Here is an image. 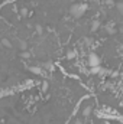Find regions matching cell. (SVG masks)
<instances>
[{
    "mask_svg": "<svg viewBox=\"0 0 123 124\" xmlns=\"http://www.w3.org/2000/svg\"><path fill=\"white\" fill-rule=\"evenodd\" d=\"M87 9H88L87 4H84V3H75V4H72L70 7V15L72 17H81V16H84V13L87 12Z\"/></svg>",
    "mask_w": 123,
    "mask_h": 124,
    "instance_id": "6da1fadb",
    "label": "cell"
},
{
    "mask_svg": "<svg viewBox=\"0 0 123 124\" xmlns=\"http://www.w3.org/2000/svg\"><path fill=\"white\" fill-rule=\"evenodd\" d=\"M87 62H88V65H90V68H94V66H100V56L96 54V52H90L88 54V59H87Z\"/></svg>",
    "mask_w": 123,
    "mask_h": 124,
    "instance_id": "7a4b0ae2",
    "label": "cell"
},
{
    "mask_svg": "<svg viewBox=\"0 0 123 124\" xmlns=\"http://www.w3.org/2000/svg\"><path fill=\"white\" fill-rule=\"evenodd\" d=\"M109 71H106V69H103L101 66H94V68H90V74L93 75H97V74H107Z\"/></svg>",
    "mask_w": 123,
    "mask_h": 124,
    "instance_id": "3957f363",
    "label": "cell"
},
{
    "mask_svg": "<svg viewBox=\"0 0 123 124\" xmlns=\"http://www.w3.org/2000/svg\"><path fill=\"white\" fill-rule=\"evenodd\" d=\"M75 56H77L75 51H68V52H67V59L72 61V59H75Z\"/></svg>",
    "mask_w": 123,
    "mask_h": 124,
    "instance_id": "277c9868",
    "label": "cell"
},
{
    "mask_svg": "<svg viewBox=\"0 0 123 124\" xmlns=\"http://www.w3.org/2000/svg\"><path fill=\"white\" fill-rule=\"evenodd\" d=\"M104 29H106V32H107L109 35H113V33L116 32V29L113 28V25H106V28H104Z\"/></svg>",
    "mask_w": 123,
    "mask_h": 124,
    "instance_id": "5b68a950",
    "label": "cell"
},
{
    "mask_svg": "<svg viewBox=\"0 0 123 124\" xmlns=\"http://www.w3.org/2000/svg\"><path fill=\"white\" fill-rule=\"evenodd\" d=\"M91 111H93L91 107H86V108L83 110V117H88V116L91 114Z\"/></svg>",
    "mask_w": 123,
    "mask_h": 124,
    "instance_id": "8992f818",
    "label": "cell"
},
{
    "mask_svg": "<svg viewBox=\"0 0 123 124\" xmlns=\"http://www.w3.org/2000/svg\"><path fill=\"white\" fill-rule=\"evenodd\" d=\"M1 45H3V46H6V48H12L10 40H9V39H6V38H4V39H1Z\"/></svg>",
    "mask_w": 123,
    "mask_h": 124,
    "instance_id": "52a82bcc",
    "label": "cell"
},
{
    "mask_svg": "<svg viewBox=\"0 0 123 124\" xmlns=\"http://www.w3.org/2000/svg\"><path fill=\"white\" fill-rule=\"evenodd\" d=\"M29 71L33 72V74H41V72H42V69H41V68H38V66H31V68H29Z\"/></svg>",
    "mask_w": 123,
    "mask_h": 124,
    "instance_id": "ba28073f",
    "label": "cell"
},
{
    "mask_svg": "<svg viewBox=\"0 0 123 124\" xmlns=\"http://www.w3.org/2000/svg\"><path fill=\"white\" fill-rule=\"evenodd\" d=\"M98 26H100V22H98V20H94V22L91 23V29H93V31H97V29H98Z\"/></svg>",
    "mask_w": 123,
    "mask_h": 124,
    "instance_id": "9c48e42d",
    "label": "cell"
},
{
    "mask_svg": "<svg viewBox=\"0 0 123 124\" xmlns=\"http://www.w3.org/2000/svg\"><path fill=\"white\" fill-rule=\"evenodd\" d=\"M116 9H117V12H119V13L123 16V3H119V4L116 6Z\"/></svg>",
    "mask_w": 123,
    "mask_h": 124,
    "instance_id": "30bf717a",
    "label": "cell"
},
{
    "mask_svg": "<svg viewBox=\"0 0 123 124\" xmlns=\"http://www.w3.org/2000/svg\"><path fill=\"white\" fill-rule=\"evenodd\" d=\"M19 46H20V49H22L23 52H25V51H26V48H28V45H26V42H20V43H19Z\"/></svg>",
    "mask_w": 123,
    "mask_h": 124,
    "instance_id": "8fae6325",
    "label": "cell"
},
{
    "mask_svg": "<svg viewBox=\"0 0 123 124\" xmlns=\"http://www.w3.org/2000/svg\"><path fill=\"white\" fill-rule=\"evenodd\" d=\"M35 28H36V32H38L39 35H42V32H44V29H42V26H41V25H36Z\"/></svg>",
    "mask_w": 123,
    "mask_h": 124,
    "instance_id": "7c38bea8",
    "label": "cell"
},
{
    "mask_svg": "<svg viewBox=\"0 0 123 124\" xmlns=\"http://www.w3.org/2000/svg\"><path fill=\"white\" fill-rule=\"evenodd\" d=\"M22 56H23V58H29V56H31V52L25 51V52H22Z\"/></svg>",
    "mask_w": 123,
    "mask_h": 124,
    "instance_id": "4fadbf2b",
    "label": "cell"
},
{
    "mask_svg": "<svg viewBox=\"0 0 123 124\" xmlns=\"http://www.w3.org/2000/svg\"><path fill=\"white\" fill-rule=\"evenodd\" d=\"M74 124H84V123H83L81 120H75V121H74Z\"/></svg>",
    "mask_w": 123,
    "mask_h": 124,
    "instance_id": "5bb4252c",
    "label": "cell"
},
{
    "mask_svg": "<svg viewBox=\"0 0 123 124\" xmlns=\"http://www.w3.org/2000/svg\"><path fill=\"white\" fill-rule=\"evenodd\" d=\"M117 1H119V3H123V0H117Z\"/></svg>",
    "mask_w": 123,
    "mask_h": 124,
    "instance_id": "9a60e30c",
    "label": "cell"
}]
</instances>
